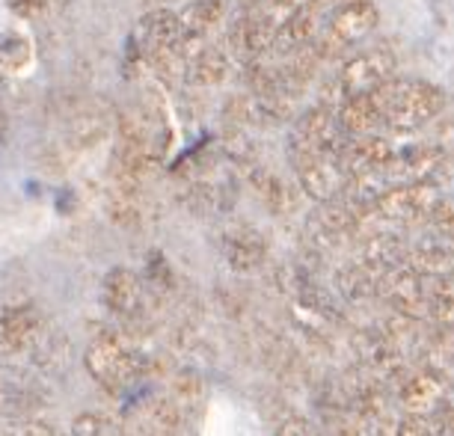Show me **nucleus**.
<instances>
[{"mask_svg":"<svg viewBox=\"0 0 454 436\" xmlns=\"http://www.w3.org/2000/svg\"><path fill=\"white\" fill-rule=\"evenodd\" d=\"M395 68H398V59L389 48L359 51V54H354L339 68L336 81H333V87H330L333 96L324 101V105L339 107L345 98L365 96V92L387 87V83L395 81Z\"/></svg>","mask_w":454,"mask_h":436,"instance_id":"obj_2","label":"nucleus"},{"mask_svg":"<svg viewBox=\"0 0 454 436\" xmlns=\"http://www.w3.org/2000/svg\"><path fill=\"white\" fill-rule=\"evenodd\" d=\"M445 96L427 81H392L387 83V119L383 125L395 131H419L440 119Z\"/></svg>","mask_w":454,"mask_h":436,"instance_id":"obj_1","label":"nucleus"},{"mask_svg":"<svg viewBox=\"0 0 454 436\" xmlns=\"http://www.w3.org/2000/svg\"><path fill=\"white\" fill-rule=\"evenodd\" d=\"M445 155H449V149H445V145H436V143H425V145H416V149L398 152L395 160H392L387 167V173H383V178L389 182V187L431 182L436 175V169L442 167Z\"/></svg>","mask_w":454,"mask_h":436,"instance_id":"obj_13","label":"nucleus"},{"mask_svg":"<svg viewBox=\"0 0 454 436\" xmlns=\"http://www.w3.org/2000/svg\"><path fill=\"white\" fill-rule=\"evenodd\" d=\"M336 119L348 136L374 134V128H380L383 119H387V87L365 92V96L345 98L336 107Z\"/></svg>","mask_w":454,"mask_h":436,"instance_id":"obj_14","label":"nucleus"},{"mask_svg":"<svg viewBox=\"0 0 454 436\" xmlns=\"http://www.w3.org/2000/svg\"><path fill=\"white\" fill-rule=\"evenodd\" d=\"M12 10L24 15V19H30V15H39L42 10H45V0H10Z\"/></svg>","mask_w":454,"mask_h":436,"instance_id":"obj_29","label":"nucleus"},{"mask_svg":"<svg viewBox=\"0 0 454 436\" xmlns=\"http://www.w3.org/2000/svg\"><path fill=\"white\" fill-rule=\"evenodd\" d=\"M45 318L33 303H15L0 312V350L6 356H21L39 347Z\"/></svg>","mask_w":454,"mask_h":436,"instance_id":"obj_9","label":"nucleus"},{"mask_svg":"<svg viewBox=\"0 0 454 436\" xmlns=\"http://www.w3.org/2000/svg\"><path fill=\"white\" fill-rule=\"evenodd\" d=\"M173 398L178 401V404H191V401H200L202 398V380L196 378V374H191V371L178 374V378L173 380Z\"/></svg>","mask_w":454,"mask_h":436,"instance_id":"obj_26","label":"nucleus"},{"mask_svg":"<svg viewBox=\"0 0 454 436\" xmlns=\"http://www.w3.org/2000/svg\"><path fill=\"white\" fill-rule=\"evenodd\" d=\"M427 223H431L440 235L454 237V196H442V199L436 202V208L431 211Z\"/></svg>","mask_w":454,"mask_h":436,"instance_id":"obj_25","label":"nucleus"},{"mask_svg":"<svg viewBox=\"0 0 454 436\" xmlns=\"http://www.w3.org/2000/svg\"><path fill=\"white\" fill-rule=\"evenodd\" d=\"M250 187L270 214H291L297 208V187L268 167H250Z\"/></svg>","mask_w":454,"mask_h":436,"instance_id":"obj_18","label":"nucleus"},{"mask_svg":"<svg viewBox=\"0 0 454 436\" xmlns=\"http://www.w3.org/2000/svg\"><path fill=\"white\" fill-rule=\"evenodd\" d=\"M440 199V187L434 182L395 184L374 202V208L387 223H419V220L431 217V211Z\"/></svg>","mask_w":454,"mask_h":436,"instance_id":"obj_6","label":"nucleus"},{"mask_svg":"<svg viewBox=\"0 0 454 436\" xmlns=\"http://www.w3.org/2000/svg\"><path fill=\"white\" fill-rule=\"evenodd\" d=\"M137 48H140V54L145 59L167 54V51H182L184 48L182 15L173 10H152L149 15H143L140 30H137Z\"/></svg>","mask_w":454,"mask_h":436,"instance_id":"obj_11","label":"nucleus"},{"mask_svg":"<svg viewBox=\"0 0 454 436\" xmlns=\"http://www.w3.org/2000/svg\"><path fill=\"white\" fill-rule=\"evenodd\" d=\"M101 294H105V306L119 318L131 321L143 312V282L128 268L110 270L105 276V285H101Z\"/></svg>","mask_w":454,"mask_h":436,"instance_id":"obj_16","label":"nucleus"},{"mask_svg":"<svg viewBox=\"0 0 454 436\" xmlns=\"http://www.w3.org/2000/svg\"><path fill=\"white\" fill-rule=\"evenodd\" d=\"M223 259L238 273H255L268 261V241L247 223L229 226L223 232Z\"/></svg>","mask_w":454,"mask_h":436,"instance_id":"obj_15","label":"nucleus"},{"mask_svg":"<svg viewBox=\"0 0 454 436\" xmlns=\"http://www.w3.org/2000/svg\"><path fill=\"white\" fill-rule=\"evenodd\" d=\"M273 42H277V30H273L253 6H247V10L229 24V33H226L229 57H235L238 63H244V66L268 57L273 51Z\"/></svg>","mask_w":454,"mask_h":436,"instance_id":"obj_7","label":"nucleus"},{"mask_svg":"<svg viewBox=\"0 0 454 436\" xmlns=\"http://www.w3.org/2000/svg\"><path fill=\"white\" fill-rule=\"evenodd\" d=\"M392 436H434V433H431V424H427L425 416L407 413L404 418H398L395 433H392Z\"/></svg>","mask_w":454,"mask_h":436,"instance_id":"obj_27","label":"nucleus"},{"mask_svg":"<svg viewBox=\"0 0 454 436\" xmlns=\"http://www.w3.org/2000/svg\"><path fill=\"white\" fill-rule=\"evenodd\" d=\"M229 51H223L217 45H205L200 48L196 54L187 59V72H184V81L191 87H200V90H211V87H220L229 74Z\"/></svg>","mask_w":454,"mask_h":436,"instance_id":"obj_19","label":"nucleus"},{"mask_svg":"<svg viewBox=\"0 0 454 436\" xmlns=\"http://www.w3.org/2000/svg\"><path fill=\"white\" fill-rule=\"evenodd\" d=\"M345 143H348V134L339 128L336 107L321 101L318 107L306 110V113L300 116L294 134H291V158H294V164H306V160L321 158V155L339 158Z\"/></svg>","mask_w":454,"mask_h":436,"instance_id":"obj_4","label":"nucleus"},{"mask_svg":"<svg viewBox=\"0 0 454 436\" xmlns=\"http://www.w3.org/2000/svg\"><path fill=\"white\" fill-rule=\"evenodd\" d=\"M107 214L116 226L137 229L143 223V187L131 184H114L110 182L107 193Z\"/></svg>","mask_w":454,"mask_h":436,"instance_id":"obj_21","label":"nucleus"},{"mask_svg":"<svg viewBox=\"0 0 454 436\" xmlns=\"http://www.w3.org/2000/svg\"><path fill=\"white\" fill-rule=\"evenodd\" d=\"M398 149L387 136L380 134H365V136H348L345 149L339 152V160L345 164L350 175H372V173H387V167L395 160Z\"/></svg>","mask_w":454,"mask_h":436,"instance_id":"obj_12","label":"nucleus"},{"mask_svg":"<svg viewBox=\"0 0 454 436\" xmlns=\"http://www.w3.org/2000/svg\"><path fill=\"white\" fill-rule=\"evenodd\" d=\"M277 436H315V431L303 422V418H297V416H291V413H288V416L279 422Z\"/></svg>","mask_w":454,"mask_h":436,"instance_id":"obj_28","label":"nucleus"},{"mask_svg":"<svg viewBox=\"0 0 454 436\" xmlns=\"http://www.w3.org/2000/svg\"><path fill=\"white\" fill-rule=\"evenodd\" d=\"M72 436H119V431L101 413H81L72 424Z\"/></svg>","mask_w":454,"mask_h":436,"instance_id":"obj_24","label":"nucleus"},{"mask_svg":"<svg viewBox=\"0 0 454 436\" xmlns=\"http://www.w3.org/2000/svg\"><path fill=\"white\" fill-rule=\"evenodd\" d=\"M401 407L413 416H436L445 407V383L434 371H419L401 386Z\"/></svg>","mask_w":454,"mask_h":436,"instance_id":"obj_17","label":"nucleus"},{"mask_svg":"<svg viewBox=\"0 0 454 436\" xmlns=\"http://www.w3.org/2000/svg\"><path fill=\"white\" fill-rule=\"evenodd\" d=\"M83 362H87V371L92 374V380L110 392L128 386V383L143 371V356L137 354L131 339L119 336V332L98 336L87 347Z\"/></svg>","mask_w":454,"mask_h":436,"instance_id":"obj_3","label":"nucleus"},{"mask_svg":"<svg viewBox=\"0 0 454 436\" xmlns=\"http://www.w3.org/2000/svg\"><path fill=\"white\" fill-rule=\"evenodd\" d=\"M377 27V10L374 4H354L345 6V10H336L324 24L321 36L315 39V48L324 57V63L330 59L345 57L350 48L359 45L365 36H372V30Z\"/></svg>","mask_w":454,"mask_h":436,"instance_id":"obj_5","label":"nucleus"},{"mask_svg":"<svg viewBox=\"0 0 454 436\" xmlns=\"http://www.w3.org/2000/svg\"><path fill=\"white\" fill-rule=\"evenodd\" d=\"M380 297H387L389 306L395 309V315L404 318H425L427 315V276H422L419 270H413L410 264L395 268L387 273L380 288Z\"/></svg>","mask_w":454,"mask_h":436,"instance_id":"obj_10","label":"nucleus"},{"mask_svg":"<svg viewBox=\"0 0 454 436\" xmlns=\"http://www.w3.org/2000/svg\"><path fill=\"white\" fill-rule=\"evenodd\" d=\"M350 182H354V175L333 155H321L306 160V164H297V187L318 205L345 196Z\"/></svg>","mask_w":454,"mask_h":436,"instance_id":"obj_8","label":"nucleus"},{"mask_svg":"<svg viewBox=\"0 0 454 436\" xmlns=\"http://www.w3.org/2000/svg\"><path fill=\"white\" fill-rule=\"evenodd\" d=\"M451 401H454V386H451Z\"/></svg>","mask_w":454,"mask_h":436,"instance_id":"obj_31","label":"nucleus"},{"mask_svg":"<svg viewBox=\"0 0 454 436\" xmlns=\"http://www.w3.org/2000/svg\"><path fill=\"white\" fill-rule=\"evenodd\" d=\"M42 409V398L30 386H21L10 378H0V416L27 418Z\"/></svg>","mask_w":454,"mask_h":436,"instance_id":"obj_22","label":"nucleus"},{"mask_svg":"<svg viewBox=\"0 0 454 436\" xmlns=\"http://www.w3.org/2000/svg\"><path fill=\"white\" fill-rule=\"evenodd\" d=\"M427 315L442 330H454V276L427 279Z\"/></svg>","mask_w":454,"mask_h":436,"instance_id":"obj_23","label":"nucleus"},{"mask_svg":"<svg viewBox=\"0 0 454 436\" xmlns=\"http://www.w3.org/2000/svg\"><path fill=\"white\" fill-rule=\"evenodd\" d=\"M407 264L413 270H419L422 276L434 279V276H451L454 270V246L440 237H425L416 246H410L407 253Z\"/></svg>","mask_w":454,"mask_h":436,"instance_id":"obj_20","label":"nucleus"},{"mask_svg":"<svg viewBox=\"0 0 454 436\" xmlns=\"http://www.w3.org/2000/svg\"><path fill=\"white\" fill-rule=\"evenodd\" d=\"M318 4L327 10V15H333L336 10H345V6H354V4H368V0H318Z\"/></svg>","mask_w":454,"mask_h":436,"instance_id":"obj_30","label":"nucleus"}]
</instances>
